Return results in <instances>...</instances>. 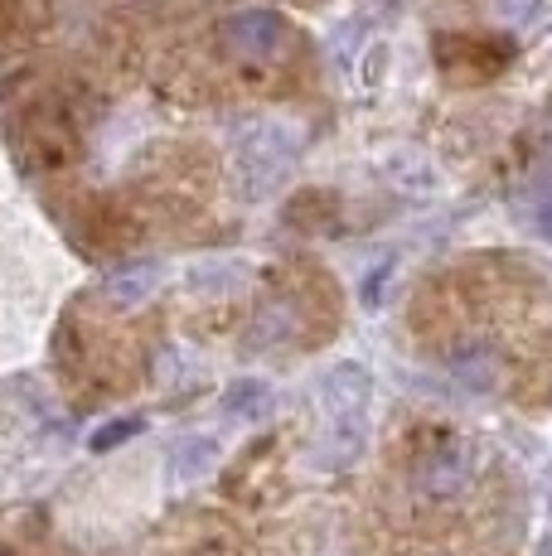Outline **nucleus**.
<instances>
[{"mask_svg": "<svg viewBox=\"0 0 552 556\" xmlns=\"http://www.w3.org/2000/svg\"><path fill=\"white\" fill-rule=\"evenodd\" d=\"M368 397H374V378H368V368L354 358L335 363L321 378V402H325V416H330L335 435H364Z\"/></svg>", "mask_w": 552, "mask_h": 556, "instance_id": "f03ea898", "label": "nucleus"}, {"mask_svg": "<svg viewBox=\"0 0 552 556\" xmlns=\"http://www.w3.org/2000/svg\"><path fill=\"white\" fill-rule=\"evenodd\" d=\"M218 45L238 63H267L286 45V20L276 10H238L218 25Z\"/></svg>", "mask_w": 552, "mask_h": 556, "instance_id": "7ed1b4c3", "label": "nucleus"}, {"mask_svg": "<svg viewBox=\"0 0 552 556\" xmlns=\"http://www.w3.org/2000/svg\"><path fill=\"white\" fill-rule=\"evenodd\" d=\"M141 431H146V416H116V421L98 426V431L88 435V451L92 455H108V451H116L122 441H131V435H141Z\"/></svg>", "mask_w": 552, "mask_h": 556, "instance_id": "1a4fd4ad", "label": "nucleus"}, {"mask_svg": "<svg viewBox=\"0 0 552 556\" xmlns=\"http://www.w3.org/2000/svg\"><path fill=\"white\" fill-rule=\"evenodd\" d=\"M451 378L461 382V388H471V392H490L494 388V372H499V363H494V349L490 344H461L451 354Z\"/></svg>", "mask_w": 552, "mask_h": 556, "instance_id": "423d86ee", "label": "nucleus"}, {"mask_svg": "<svg viewBox=\"0 0 552 556\" xmlns=\"http://www.w3.org/2000/svg\"><path fill=\"white\" fill-rule=\"evenodd\" d=\"M218 459V445L209 441V435H189V441L175 445V455H170V479H199L209 475Z\"/></svg>", "mask_w": 552, "mask_h": 556, "instance_id": "6e6552de", "label": "nucleus"}, {"mask_svg": "<svg viewBox=\"0 0 552 556\" xmlns=\"http://www.w3.org/2000/svg\"><path fill=\"white\" fill-rule=\"evenodd\" d=\"M499 15L509 25H534V20L548 15V0H499Z\"/></svg>", "mask_w": 552, "mask_h": 556, "instance_id": "9d476101", "label": "nucleus"}, {"mask_svg": "<svg viewBox=\"0 0 552 556\" xmlns=\"http://www.w3.org/2000/svg\"><path fill=\"white\" fill-rule=\"evenodd\" d=\"M161 281H165L161 262H122L116 271L102 276V295H108L116 309H126V305L151 301V295L161 291Z\"/></svg>", "mask_w": 552, "mask_h": 556, "instance_id": "20e7f679", "label": "nucleus"}, {"mask_svg": "<svg viewBox=\"0 0 552 556\" xmlns=\"http://www.w3.org/2000/svg\"><path fill=\"white\" fill-rule=\"evenodd\" d=\"M422 489H427L431 498L465 494V489H471V455H465L461 445H441V451L422 465Z\"/></svg>", "mask_w": 552, "mask_h": 556, "instance_id": "39448f33", "label": "nucleus"}, {"mask_svg": "<svg viewBox=\"0 0 552 556\" xmlns=\"http://www.w3.org/2000/svg\"><path fill=\"white\" fill-rule=\"evenodd\" d=\"M291 160H296V136L286 131V126H276V122L252 126V131L242 136V146H238V175H242V189H248L252 199L267 194L276 179H281L286 169H291Z\"/></svg>", "mask_w": 552, "mask_h": 556, "instance_id": "f257e3e1", "label": "nucleus"}, {"mask_svg": "<svg viewBox=\"0 0 552 556\" xmlns=\"http://www.w3.org/2000/svg\"><path fill=\"white\" fill-rule=\"evenodd\" d=\"M534 556H552V532H548L543 542H538V552H534Z\"/></svg>", "mask_w": 552, "mask_h": 556, "instance_id": "f8f14e48", "label": "nucleus"}, {"mask_svg": "<svg viewBox=\"0 0 552 556\" xmlns=\"http://www.w3.org/2000/svg\"><path fill=\"white\" fill-rule=\"evenodd\" d=\"M0 556H5V552H0Z\"/></svg>", "mask_w": 552, "mask_h": 556, "instance_id": "ddd939ff", "label": "nucleus"}, {"mask_svg": "<svg viewBox=\"0 0 552 556\" xmlns=\"http://www.w3.org/2000/svg\"><path fill=\"white\" fill-rule=\"evenodd\" d=\"M534 228H538V238H548V242H552V194L538 199V208H534Z\"/></svg>", "mask_w": 552, "mask_h": 556, "instance_id": "9b49d317", "label": "nucleus"}, {"mask_svg": "<svg viewBox=\"0 0 552 556\" xmlns=\"http://www.w3.org/2000/svg\"><path fill=\"white\" fill-rule=\"evenodd\" d=\"M267 406H272V388L262 378H238L223 392V416H233V421H258V416H267Z\"/></svg>", "mask_w": 552, "mask_h": 556, "instance_id": "0eeeda50", "label": "nucleus"}]
</instances>
